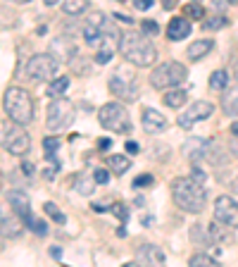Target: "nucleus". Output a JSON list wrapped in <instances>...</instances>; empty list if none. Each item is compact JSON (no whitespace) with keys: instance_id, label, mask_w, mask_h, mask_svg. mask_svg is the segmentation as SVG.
Segmentation results:
<instances>
[{"instance_id":"24","label":"nucleus","mask_w":238,"mask_h":267,"mask_svg":"<svg viewBox=\"0 0 238 267\" xmlns=\"http://www.w3.org/2000/svg\"><path fill=\"white\" fill-rule=\"evenodd\" d=\"M74 186H76V191L81 193V196H91L93 189H96V179H93V174H91V177L79 174V177H76V182H74Z\"/></svg>"},{"instance_id":"29","label":"nucleus","mask_w":238,"mask_h":267,"mask_svg":"<svg viewBox=\"0 0 238 267\" xmlns=\"http://www.w3.org/2000/svg\"><path fill=\"white\" fill-rule=\"evenodd\" d=\"M188 265H191V267H217L219 263H217L215 258L205 256V253H195V256H191Z\"/></svg>"},{"instance_id":"53","label":"nucleus","mask_w":238,"mask_h":267,"mask_svg":"<svg viewBox=\"0 0 238 267\" xmlns=\"http://www.w3.org/2000/svg\"><path fill=\"white\" fill-rule=\"evenodd\" d=\"M7 2H19V5H26L29 0H7Z\"/></svg>"},{"instance_id":"52","label":"nucleus","mask_w":238,"mask_h":267,"mask_svg":"<svg viewBox=\"0 0 238 267\" xmlns=\"http://www.w3.org/2000/svg\"><path fill=\"white\" fill-rule=\"evenodd\" d=\"M45 5H48V7H53V5H57V0H43Z\"/></svg>"},{"instance_id":"26","label":"nucleus","mask_w":238,"mask_h":267,"mask_svg":"<svg viewBox=\"0 0 238 267\" xmlns=\"http://www.w3.org/2000/svg\"><path fill=\"white\" fill-rule=\"evenodd\" d=\"M62 10L72 17H79L81 12L88 10V0H62Z\"/></svg>"},{"instance_id":"8","label":"nucleus","mask_w":238,"mask_h":267,"mask_svg":"<svg viewBox=\"0 0 238 267\" xmlns=\"http://www.w3.org/2000/svg\"><path fill=\"white\" fill-rule=\"evenodd\" d=\"M110 91L124 100V103H133L138 98V84H136V76L129 74L124 67H119L115 74L110 76Z\"/></svg>"},{"instance_id":"1","label":"nucleus","mask_w":238,"mask_h":267,"mask_svg":"<svg viewBox=\"0 0 238 267\" xmlns=\"http://www.w3.org/2000/svg\"><path fill=\"white\" fill-rule=\"evenodd\" d=\"M172 198L184 213H203L207 205L205 186L193 177H176L172 182Z\"/></svg>"},{"instance_id":"41","label":"nucleus","mask_w":238,"mask_h":267,"mask_svg":"<svg viewBox=\"0 0 238 267\" xmlns=\"http://www.w3.org/2000/svg\"><path fill=\"white\" fill-rule=\"evenodd\" d=\"M133 7L136 10H148V7H152V0H133Z\"/></svg>"},{"instance_id":"12","label":"nucleus","mask_w":238,"mask_h":267,"mask_svg":"<svg viewBox=\"0 0 238 267\" xmlns=\"http://www.w3.org/2000/svg\"><path fill=\"white\" fill-rule=\"evenodd\" d=\"M7 203L14 213L19 215V220L24 222V227H31L33 222V215H31V201H29V196L22 191V189H12L7 193Z\"/></svg>"},{"instance_id":"51","label":"nucleus","mask_w":238,"mask_h":267,"mask_svg":"<svg viewBox=\"0 0 238 267\" xmlns=\"http://www.w3.org/2000/svg\"><path fill=\"white\" fill-rule=\"evenodd\" d=\"M229 131H231V136H236V139H238V122H234V124H231V129H229Z\"/></svg>"},{"instance_id":"21","label":"nucleus","mask_w":238,"mask_h":267,"mask_svg":"<svg viewBox=\"0 0 238 267\" xmlns=\"http://www.w3.org/2000/svg\"><path fill=\"white\" fill-rule=\"evenodd\" d=\"M53 53H57L55 55L57 60H67V57L76 55V45L69 38H57V41H53Z\"/></svg>"},{"instance_id":"38","label":"nucleus","mask_w":238,"mask_h":267,"mask_svg":"<svg viewBox=\"0 0 238 267\" xmlns=\"http://www.w3.org/2000/svg\"><path fill=\"white\" fill-rule=\"evenodd\" d=\"M112 55H115L112 50H108V48H100V50L96 53V62L98 64H108L110 60H112Z\"/></svg>"},{"instance_id":"43","label":"nucleus","mask_w":238,"mask_h":267,"mask_svg":"<svg viewBox=\"0 0 238 267\" xmlns=\"http://www.w3.org/2000/svg\"><path fill=\"white\" fill-rule=\"evenodd\" d=\"M19 170H22V174H26V177H33V165L31 162H24Z\"/></svg>"},{"instance_id":"14","label":"nucleus","mask_w":238,"mask_h":267,"mask_svg":"<svg viewBox=\"0 0 238 267\" xmlns=\"http://www.w3.org/2000/svg\"><path fill=\"white\" fill-rule=\"evenodd\" d=\"M22 227L24 222L19 220V215L14 213H7V210H0V236H5V239H17V236L22 234Z\"/></svg>"},{"instance_id":"36","label":"nucleus","mask_w":238,"mask_h":267,"mask_svg":"<svg viewBox=\"0 0 238 267\" xmlns=\"http://www.w3.org/2000/svg\"><path fill=\"white\" fill-rule=\"evenodd\" d=\"M29 229H31L33 234H38V236L48 234V225H45L43 220H36V217H33V222H31V227H29Z\"/></svg>"},{"instance_id":"31","label":"nucleus","mask_w":238,"mask_h":267,"mask_svg":"<svg viewBox=\"0 0 238 267\" xmlns=\"http://www.w3.org/2000/svg\"><path fill=\"white\" fill-rule=\"evenodd\" d=\"M43 148H45V158L55 162V150L60 148V139H57V136H45V139H43Z\"/></svg>"},{"instance_id":"25","label":"nucleus","mask_w":238,"mask_h":267,"mask_svg":"<svg viewBox=\"0 0 238 267\" xmlns=\"http://www.w3.org/2000/svg\"><path fill=\"white\" fill-rule=\"evenodd\" d=\"M108 167L119 177V174H124V172L129 170L131 162H129V158H124V155H110V158H108Z\"/></svg>"},{"instance_id":"4","label":"nucleus","mask_w":238,"mask_h":267,"mask_svg":"<svg viewBox=\"0 0 238 267\" xmlns=\"http://www.w3.org/2000/svg\"><path fill=\"white\" fill-rule=\"evenodd\" d=\"M76 117V107L72 100H67V98L57 96L53 98V103L48 105V115H45V124L50 131H62L67 129Z\"/></svg>"},{"instance_id":"55","label":"nucleus","mask_w":238,"mask_h":267,"mask_svg":"<svg viewBox=\"0 0 238 267\" xmlns=\"http://www.w3.org/2000/svg\"><path fill=\"white\" fill-rule=\"evenodd\" d=\"M0 189H2V177H0Z\"/></svg>"},{"instance_id":"27","label":"nucleus","mask_w":238,"mask_h":267,"mask_svg":"<svg viewBox=\"0 0 238 267\" xmlns=\"http://www.w3.org/2000/svg\"><path fill=\"white\" fill-rule=\"evenodd\" d=\"M103 38H105V33L100 31L98 26H93V24H86V26H84V41H86L88 45H100Z\"/></svg>"},{"instance_id":"2","label":"nucleus","mask_w":238,"mask_h":267,"mask_svg":"<svg viewBox=\"0 0 238 267\" xmlns=\"http://www.w3.org/2000/svg\"><path fill=\"white\" fill-rule=\"evenodd\" d=\"M119 53L124 55L129 62H133L136 67H150L157 60V50L152 41L145 33H121L119 38Z\"/></svg>"},{"instance_id":"16","label":"nucleus","mask_w":238,"mask_h":267,"mask_svg":"<svg viewBox=\"0 0 238 267\" xmlns=\"http://www.w3.org/2000/svg\"><path fill=\"white\" fill-rule=\"evenodd\" d=\"M186 36H191V21L186 17H174L167 26V38L169 41H181Z\"/></svg>"},{"instance_id":"45","label":"nucleus","mask_w":238,"mask_h":267,"mask_svg":"<svg viewBox=\"0 0 238 267\" xmlns=\"http://www.w3.org/2000/svg\"><path fill=\"white\" fill-rule=\"evenodd\" d=\"M50 256H53L55 260H60V258H62V248H60V246H53V248H50Z\"/></svg>"},{"instance_id":"46","label":"nucleus","mask_w":238,"mask_h":267,"mask_svg":"<svg viewBox=\"0 0 238 267\" xmlns=\"http://www.w3.org/2000/svg\"><path fill=\"white\" fill-rule=\"evenodd\" d=\"M229 150H231V153H234V155L238 158V139H236V136H234V141L229 143Z\"/></svg>"},{"instance_id":"23","label":"nucleus","mask_w":238,"mask_h":267,"mask_svg":"<svg viewBox=\"0 0 238 267\" xmlns=\"http://www.w3.org/2000/svg\"><path fill=\"white\" fill-rule=\"evenodd\" d=\"M210 88L212 91H227L229 88V72L224 69H217L210 74Z\"/></svg>"},{"instance_id":"15","label":"nucleus","mask_w":238,"mask_h":267,"mask_svg":"<svg viewBox=\"0 0 238 267\" xmlns=\"http://www.w3.org/2000/svg\"><path fill=\"white\" fill-rule=\"evenodd\" d=\"M212 148V143L207 139H191L184 143V150H186V158L191 162H200L203 158H207V153Z\"/></svg>"},{"instance_id":"39","label":"nucleus","mask_w":238,"mask_h":267,"mask_svg":"<svg viewBox=\"0 0 238 267\" xmlns=\"http://www.w3.org/2000/svg\"><path fill=\"white\" fill-rule=\"evenodd\" d=\"M191 177H193L195 182H200V184H205V179H207V174L203 172V167H200L198 162H193V167H191Z\"/></svg>"},{"instance_id":"56","label":"nucleus","mask_w":238,"mask_h":267,"mask_svg":"<svg viewBox=\"0 0 238 267\" xmlns=\"http://www.w3.org/2000/svg\"><path fill=\"white\" fill-rule=\"evenodd\" d=\"M0 251H2V241H0Z\"/></svg>"},{"instance_id":"35","label":"nucleus","mask_w":238,"mask_h":267,"mask_svg":"<svg viewBox=\"0 0 238 267\" xmlns=\"http://www.w3.org/2000/svg\"><path fill=\"white\" fill-rule=\"evenodd\" d=\"M155 184V179H152V174H141V177H136L133 179V189H143V186H152Z\"/></svg>"},{"instance_id":"57","label":"nucleus","mask_w":238,"mask_h":267,"mask_svg":"<svg viewBox=\"0 0 238 267\" xmlns=\"http://www.w3.org/2000/svg\"><path fill=\"white\" fill-rule=\"evenodd\" d=\"M193 2H200V0H193Z\"/></svg>"},{"instance_id":"17","label":"nucleus","mask_w":238,"mask_h":267,"mask_svg":"<svg viewBox=\"0 0 238 267\" xmlns=\"http://www.w3.org/2000/svg\"><path fill=\"white\" fill-rule=\"evenodd\" d=\"M215 48V41L212 38H203V41H193L191 45H188V50H186V55H188V60H193V62H198V60H203L205 55H210V50Z\"/></svg>"},{"instance_id":"37","label":"nucleus","mask_w":238,"mask_h":267,"mask_svg":"<svg viewBox=\"0 0 238 267\" xmlns=\"http://www.w3.org/2000/svg\"><path fill=\"white\" fill-rule=\"evenodd\" d=\"M112 213L117 215L121 222H126V220H129V210H126V205H124V203H115V205H112Z\"/></svg>"},{"instance_id":"40","label":"nucleus","mask_w":238,"mask_h":267,"mask_svg":"<svg viewBox=\"0 0 238 267\" xmlns=\"http://www.w3.org/2000/svg\"><path fill=\"white\" fill-rule=\"evenodd\" d=\"M93 179H96V184H108L110 182V172L103 170V167H96V170H93Z\"/></svg>"},{"instance_id":"58","label":"nucleus","mask_w":238,"mask_h":267,"mask_svg":"<svg viewBox=\"0 0 238 267\" xmlns=\"http://www.w3.org/2000/svg\"><path fill=\"white\" fill-rule=\"evenodd\" d=\"M119 2H124V0H119Z\"/></svg>"},{"instance_id":"3","label":"nucleus","mask_w":238,"mask_h":267,"mask_svg":"<svg viewBox=\"0 0 238 267\" xmlns=\"http://www.w3.org/2000/svg\"><path fill=\"white\" fill-rule=\"evenodd\" d=\"M2 107L10 122L17 124H29L33 119V98L22 86H10L2 96Z\"/></svg>"},{"instance_id":"10","label":"nucleus","mask_w":238,"mask_h":267,"mask_svg":"<svg viewBox=\"0 0 238 267\" xmlns=\"http://www.w3.org/2000/svg\"><path fill=\"white\" fill-rule=\"evenodd\" d=\"M215 112V105L210 100H195L193 105L188 107L186 112L179 115V127L181 129H193L195 122H203V119H210V115Z\"/></svg>"},{"instance_id":"54","label":"nucleus","mask_w":238,"mask_h":267,"mask_svg":"<svg viewBox=\"0 0 238 267\" xmlns=\"http://www.w3.org/2000/svg\"><path fill=\"white\" fill-rule=\"evenodd\" d=\"M227 2H231V5H238V0H227Z\"/></svg>"},{"instance_id":"22","label":"nucleus","mask_w":238,"mask_h":267,"mask_svg":"<svg viewBox=\"0 0 238 267\" xmlns=\"http://www.w3.org/2000/svg\"><path fill=\"white\" fill-rule=\"evenodd\" d=\"M229 229H231V227H222V222H219V220H217L215 225H210L207 227V232H210V239H212V241H217V244H229V241H231V234H229Z\"/></svg>"},{"instance_id":"42","label":"nucleus","mask_w":238,"mask_h":267,"mask_svg":"<svg viewBox=\"0 0 238 267\" xmlns=\"http://www.w3.org/2000/svg\"><path fill=\"white\" fill-rule=\"evenodd\" d=\"M124 148H126L129 155H136V153H138V143H136V141H126V146H124Z\"/></svg>"},{"instance_id":"13","label":"nucleus","mask_w":238,"mask_h":267,"mask_svg":"<svg viewBox=\"0 0 238 267\" xmlns=\"http://www.w3.org/2000/svg\"><path fill=\"white\" fill-rule=\"evenodd\" d=\"M141 124L143 129L148 131V134H162V131H167V117H164L162 112H157L155 107H145L141 115Z\"/></svg>"},{"instance_id":"49","label":"nucleus","mask_w":238,"mask_h":267,"mask_svg":"<svg viewBox=\"0 0 238 267\" xmlns=\"http://www.w3.org/2000/svg\"><path fill=\"white\" fill-rule=\"evenodd\" d=\"M174 5H176V0H162V7H164V10H172Z\"/></svg>"},{"instance_id":"20","label":"nucleus","mask_w":238,"mask_h":267,"mask_svg":"<svg viewBox=\"0 0 238 267\" xmlns=\"http://www.w3.org/2000/svg\"><path fill=\"white\" fill-rule=\"evenodd\" d=\"M138 256H141L143 263H150V265H164V253L157 246L145 244V246H141V253H138Z\"/></svg>"},{"instance_id":"5","label":"nucleus","mask_w":238,"mask_h":267,"mask_svg":"<svg viewBox=\"0 0 238 267\" xmlns=\"http://www.w3.org/2000/svg\"><path fill=\"white\" fill-rule=\"evenodd\" d=\"M184 81H186V67L181 62H176V60L157 64L150 74L152 88H176Z\"/></svg>"},{"instance_id":"18","label":"nucleus","mask_w":238,"mask_h":267,"mask_svg":"<svg viewBox=\"0 0 238 267\" xmlns=\"http://www.w3.org/2000/svg\"><path fill=\"white\" fill-rule=\"evenodd\" d=\"M222 107L229 117H238V86L227 88V93L222 96Z\"/></svg>"},{"instance_id":"6","label":"nucleus","mask_w":238,"mask_h":267,"mask_svg":"<svg viewBox=\"0 0 238 267\" xmlns=\"http://www.w3.org/2000/svg\"><path fill=\"white\" fill-rule=\"evenodd\" d=\"M98 122L103 124V129L108 131H115V134H126L131 131V119L129 112L121 103H108V105L100 107L98 112Z\"/></svg>"},{"instance_id":"11","label":"nucleus","mask_w":238,"mask_h":267,"mask_svg":"<svg viewBox=\"0 0 238 267\" xmlns=\"http://www.w3.org/2000/svg\"><path fill=\"white\" fill-rule=\"evenodd\" d=\"M215 217L222 225L238 229V203L231 196H219L215 201Z\"/></svg>"},{"instance_id":"33","label":"nucleus","mask_w":238,"mask_h":267,"mask_svg":"<svg viewBox=\"0 0 238 267\" xmlns=\"http://www.w3.org/2000/svg\"><path fill=\"white\" fill-rule=\"evenodd\" d=\"M227 17H224V14H215V17H210V19H205L203 21V26H205L207 31H210V29H212V31H215V29H222V26H227Z\"/></svg>"},{"instance_id":"44","label":"nucleus","mask_w":238,"mask_h":267,"mask_svg":"<svg viewBox=\"0 0 238 267\" xmlns=\"http://www.w3.org/2000/svg\"><path fill=\"white\" fill-rule=\"evenodd\" d=\"M110 146H112V141H110V139H100V141H98V148H100V150H108Z\"/></svg>"},{"instance_id":"7","label":"nucleus","mask_w":238,"mask_h":267,"mask_svg":"<svg viewBox=\"0 0 238 267\" xmlns=\"http://www.w3.org/2000/svg\"><path fill=\"white\" fill-rule=\"evenodd\" d=\"M57 64H60V60L55 55L38 53L26 62V76L31 81H50L57 76Z\"/></svg>"},{"instance_id":"19","label":"nucleus","mask_w":238,"mask_h":267,"mask_svg":"<svg viewBox=\"0 0 238 267\" xmlns=\"http://www.w3.org/2000/svg\"><path fill=\"white\" fill-rule=\"evenodd\" d=\"M186 100H188V91H184V88H169V93H164V105L172 110L184 107Z\"/></svg>"},{"instance_id":"28","label":"nucleus","mask_w":238,"mask_h":267,"mask_svg":"<svg viewBox=\"0 0 238 267\" xmlns=\"http://www.w3.org/2000/svg\"><path fill=\"white\" fill-rule=\"evenodd\" d=\"M67 88H69V76H60V79H55L53 84L48 86V96L57 98V96H62Z\"/></svg>"},{"instance_id":"9","label":"nucleus","mask_w":238,"mask_h":267,"mask_svg":"<svg viewBox=\"0 0 238 267\" xmlns=\"http://www.w3.org/2000/svg\"><path fill=\"white\" fill-rule=\"evenodd\" d=\"M2 148L7 150L10 155H24L26 150L31 148V139L24 131V124L12 122L2 129Z\"/></svg>"},{"instance_id":"47","label":"nucleus","mask_w":238,"mask_h":267,"mask_svg":"<svg viewBox=\"0 0 238 267\" xmlns=\"http://www.w3.org/2000/svg\"><path fill=\"white\" fill-rule=\"evenodd\" d=\"M91 210H93V213H105L108 208H105V205H98V203H93V205H91Z\"/></svg>"},{"instance_id":"32","label":"nucleus","mask_w":238,"mask_h":267,"mask_svg":"<svg viewBox=\"0 0 238 267\" xmlns=\"http://www.w3.org/2000/svg\"><path fill=\"white\" fill-rule=\"evenodd\" d=\"M184 14L186 17H191V19H203V17H205V10H203L200 2H188V5L184 7Z\"/></svg>"},{"instance_id":"30","label":"nucleus","mask_w":238,"mask_h":267,"mask_svg":"<svg viewBox=\"0 0 238 267\" xmlns=\"http://www.w3.org/2000/svg\"><path fill=\"white\" fill-rule=\"evenodd\" d=\"M43 210L48 213V217H50V220H55V222H57V225H65V222H67L65 213H62V210H60V208H57L55 203H45Z\"/></svg>"},{"instance_id":"34","label":"nucleus","mask_w":238,"mask_h":267,"mask_svg":"<svg viewBox=\"0 0 238 267\" xmlns=\"http://www.w3.org/2000/svg\"><path fill=\"white\" fill-rule=\"evenodd\" d=\"M141 29L145 36H157V33H160V24L152 19H145V21H141Z\"/></svg>"},{"instance_id":"50","label":"nucleus","mask_w":238,"mask_h":267,"mask_svg":"<svg viewBox=\"0 0 238 267\" xmlns=\"http://www.w3.org/2000/svg\"><path fill=\"white\" fill-rule=\"evenodd\" d=\"M141 222H143V227H150V225H152V222H155V220H152L150 215H145V217H143Z\"/></svg>"},{"instance_id":"48","label":"nucleus","mask_w":238,"mask_h":267,"mask_svg":"<svg viewBox=\"0 0 238 267\" xmlns=\"http://www.w3.org/2000/svg\"><path fill=\"white\" fill-rule=\"evenodd\" d=\"M115 19H119V21H126V24H131V17H126V14H121V12H119V14H115Z\"/></svg>"}]
</instances>
